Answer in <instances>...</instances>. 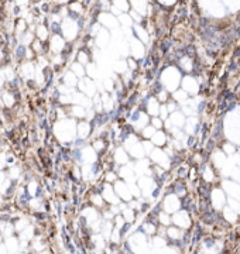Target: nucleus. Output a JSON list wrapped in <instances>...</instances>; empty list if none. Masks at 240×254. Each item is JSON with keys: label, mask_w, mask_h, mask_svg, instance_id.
I'll return each mask as SVG.
<instances>
[{"label": "nucleus", "mask_w": 240, "mask_h": 254, "mask_svg": "<svg viewBox=\"0 0 240 254\" xmlns=\"http://www.w3.org/2000/svg\"><path fill=\"white\" fill-rule=\"evenodd\" d=\"M170 121L174 127H179L182 128V126L185 124V115L182 112H174L171 117H170Z\"/></svg>", "instance_id": "obj_2"}, {"label": "nucleus", "mask_w": 240, "mask_h": 254, "mask_svg": "<svg viewBox=\"0 0 240 254\" xmlns=\"http://www.w3.org/2000/svg\"><path fill=\"white\" fill-rule=\"evenodd\" d=\"M114 159H116L117 164H127V161H129V155H127L126 150H123V148H117V150L114 151Z\"/></svg>", "instance_id": "obj_3"}, {"label": "nucleus", "mask_w": 240, "mask_h": 254, "mask_svg": "<svg viewBox=\"0 0 240 254\" xmlns=\"http://www.w3.org/2000/svg\"><path fill=\"white\" fill-rule=\"evenodd\" d=\"M123 215H124V222H129V223L133 222V219H134V211L131 208L130 209H126Z\"/></svg>", "instance_id": "obj_7"}, {"label": "nucleus", "mask_w": 240, "mask_h": 254, "mask_svg": "<svg viewBox=\"0 0 240 254\" xmlns=\"http://www.w3.org/2000/svg\"><path fill=\"white\" fill-rule=\"evenodd\" d=\"M155 131H157V130H155L153 126H147L141 130V134L144 138H151L154 134H155Z\"/></svg>", "instance_id": "obj_4"}, {"label": "nucleus", "mask_w": 240, "mask_h": 254, "mask_svg": "<svg viewBox=\"0 0 240 254\" xmlns=\"http://www.w3.org/2000/svg\"><path fill=\"white\" fill-rule=\"evenodd\" d=\"M151 126H153L155 130H163L164 120L163 119H158V117H153V119H151Z\"/></svg>", "instance_id": "obj_5"}, {"label": "nucleus", "mask_w": 240, "mask_h": 254, "mask_svg": "<svg viewBox=\"0 0 240 254\" xmlns=\"http://www.w3.org/2000/svg\"><path fill=\"white\" fill-rule=\"evenodd\" d=\"M186 140H188V147H195V144H197V137L195 136H189Z\"/></svg>", "instance_id": "obj_10"}, {"label": "nucleus", "mask_w": 240, "mask_h": 254, "mask_svg": "<svg viewBox=\"0 0 240 254\" xmlns=\"http://www.w3.org/2000/svg\"><path fill=\"white\" fill-rule=\"evenodd\" d=\"M188 171H189V169L186 168L185 165H184V167H182V165H181V167H178V177H179V178H186Z\"/></svg>", "instance_id": "obj_8"}, {"label": "nucleus", "mask_w": 240, "mask_h": 254, "mask_svg": "<svg viewBox=\"0 0 240 254\" xmlns=\"http://www.w3.org/2000/svg\"><path fill=\"white\" fill-rule=\"evenodd\" d=\"M51 30H52V32H59L61 31V27H59L58 23H52L51 24Z\"/></svg>", "instance_id": "obj_11"}, {"label": "nucleus", "mask_w": 240, "mask_h": 254, "mask_svg": "<svg viewBox=\"0 0 240 254\" xmlns=\"http://www.w3.org/2000/svg\"><path fill=\"white\" fill-rule=\"evenodd\" d=\"M114 7H116V9H120L121 11H124V10L129 9V4H127L126 0H114Z\"/></svg>", "instance_id": "obj_6"}, {"label": "nucleus", "mask_w": 240, "mask_h": 254, "mask_svg": "<svg viewBox=\"0 0 240 254\" xmlns=\"http://www.w3.org/2000/svg\"><path fill=\"white\" fill-rule=\"evenodd\" d=\"M151 141H153V144H155V146L164 147L165 144H168V137H167V134L164 133L163 130H157L155 134L151 137Z\"/></svg>", "instance_id": "obj_1"}, {"label": "nucleus", "mask_w": 240, "mask_h": 254, "mask_svg": "<svg viewBox=\"0 0 240 254\" xmlns=\"http://www.w3.org/2000/svg\"><path fill=\"white\" fill-rule=\"evenodd\" d=\"M16 55H17V58H19V59H23V58L26 57V48H24L23 45L17 47V50H16Z\"/></svg>", "instance_id": "obj_9"}, {"label": "nucleus", "mask_w": 240, "mask_h": 254, "mask_svg": "<svg viewBox=\"0 0 240 254\" xmlns=\"http://www.w3.org/2000/svg\"><path fill=\"white\" fill-rule=\"evenodd\" d=\"M13 96H14L16 99H20V93H19L17 90H14V92H13Z\"/></svg>", "instance_id": "obj_12"}]
</instances>
